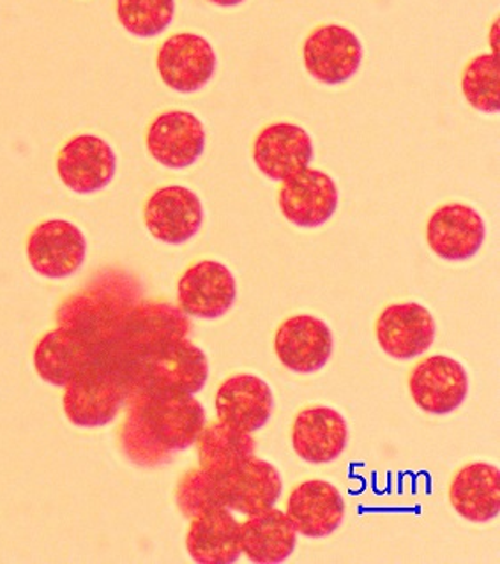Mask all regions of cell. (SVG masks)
Listing matches in <instances>:
<instances>
[{
  "instance_id": "6da1fadb",
  "label": "cell",
  "mask_w": 500,
  "mask_h": 564,
  "mask_svg": "<svg viewBox=\"0 0 500 564\" xmlns=\"http://www.w3.org/2000/svg\"><path fill=\"white\" fill-rule=\"evenodd\" d=\"M131 358L117 340L104 345L95 364L64 386V412L73 425L98 429L116 420L133 393Z\"/></svg>"
},
{
  "instance_id": "7a4b0ae2",
  "label": "cell",
  "mask_w": 500,
  "mask_h": 564,
  "mask_svg": "<svg viewBox=\"0 0 500 564\" xmlns=\"http://www.w3.org/2000/svg\"><path fill=\"white\" fill-rule=\"evenodd\" d=\"M140 288L122 271H105L57 310L58 326L69 327L95 344L117 340L126 314L139 303Z\"/></svg>"
},
{
  "instance_id": "3957f363",
  "label": "cell",
  "mask_w": 500,
  "mask_h": 564,
  "mask_svg": "<svg viewBox=\"0 0 500 564\" xmlns=\"http://www.w3.org/2000/svg\"><path fill=\"white\" fill-rule=\"evenodd\" d=\"M207 379L209 361L204 350L188 338L131 358V381L133 391L139 393L195 394L206 386Z\"/></svg>"
},
{
  "instance_id": "277c9868",
  "label": "cell",
  "mask_w": 500,
  "mask_h": 564,
  "mask_svg": "<svg viewBox=\"0 0 500 564\" xmlns=\"http://www.w3.org/2000/svg\"><path fill=\"white\" fill-rule=\"evenodd\" d=\"M130 409L149 434L171 452H181L197 443L206 426V411L193 394H145L133 391Z\"/></svg>"
},
{
  "instance_id": "5b68a950",
  "label": "cell",
  "mask_w": 500,
  "mask_h": 564,
  "mask_svg": "<svg viewBox=\"0 0 500 564\" xmlns=\"http://www.w3.org/2000/svg\"><path fill=\"white\" fill-rule=\"evenodd\" d=\"M303 58L306 72L326 86H340L359 72L362 45L350 29L320 25L304 41Z\"/></svg>"
},
{
  "instance_id": "8992f818",
  "label": "cell",
  "mask_w": 500,
  "mask_h": 564,
  "mask_svg": "<svg viewBox=\"0 0 500 564\" xmlns=\"http://www.w3.org/2000/svg\"><path fill=\"white\" fill-rule=\"evenodd\" d=\"M215 48L206 37L181 32L161 45L157 52V73L166 87L181 95H192L215 77Z\"/></svg>"
},
{
  "instance_id": "52a82bcc",
  "label": "cell",
  "mask_w": 500,
  "mask_h": 564,
  "mask_svg": "<svg viewBox=\"0 0 500 564\" xmlns=\"http://www.w3.org/2000/svg\"><path fill=\"white\" fill-rule=\"evenodd\" d=\"M409 390L421 411L434 416H446L460 408L467 399L469 377L456 359L430 356L412 368Z\"/></svg>"
},
{
  "instance_id": "ba28073f",
  "label": "cell",
  "mask_w": 500,
  "mask_h": 564,
  "mask_svg": "<svg viewBox=\"0 0 500 564\" xmlns=\"http://www.w3.org/2000/svg\"><path fill=\"white\" fill-rule=\"evenodd\" d=\"M338 188L326 172L304 169L282 181L278 204L282 215L301 229H315L327 224L338 209Z\"/></svg>"
},
{
  "instance_id": "9c48e42d",
  "label": "cell",
  "mask_w": 500,
  "mask_h": 564,
  "mask_svg": "<svg viewBox=\"0 0 500 564\" xmlns=\"http://www.w3.org/2000/svg\"><path fill=\"white\" fill-rule=\"evenodd\" d=\"M86 253L84 234L69 221H43L29 236V262L37 274L50 280L73 276L84 264Z\"/></svg>"
},
{
  "instance_id": "30bf717a",
  "label": "cell",
  "mask_w": 500,
  "mask_h": 564,
  "mask_svg": "<svg viewBox=\"0 0 500 564\" xmlns=\"http://www.w3.org/2000/svg\"><path fill=\"white\" fill-rule=\"evenodd\" d=\"M189 332L192 323L180 306L143 301L126 314L117 341L122 349L137 356L161 345L188 338Z\"/></svg>"
},
{
  "instance_id": "8fae6325",
  "label": "cell",
  "mask_w": 500,
  "mask_h": 564,
  "mask_svg": "<svg viewBox=\"0 0 500 564\" xmlns=\"http://www.w3.org/2000/svg\"><path fill=\"white\" fill-rule=\"evenodd\" d=\"M177 300L188 317H224L237 300L236 278L227 265L202 260L184 271L177 285Z\"/></svg>"
},
{
  "instance_id": "7c38bea8",
  "label": "cell",
  "mask_w": 500,
  "mask_h": 564,
  "mask_svg": "<svg viewBox=\"0 0 500 564\" xmlns=\"http://www.w3.org/2000/svg\"><path fill=\"white\" fill-rule=\"evenodd\" d=\"M117 171L113 149L95 134H78L57 156L58 177L80 195L99 192L112 183Z\"/></svg>"
},
{
  "instance_id": "4fadbf2b",
  "label": "cell",
  "mask_w": 500,
  "mask_h": 564,
  "mask_svg": "<svg viewBox=\"0 0 500 564\" xmlns=\"http://www.w3.org/2000/svg\"><path fill=\"white\" fill-rule=\"evenodd\" d=\"M101 349L104 345L95 344L75 329L61 326L37 341L34 367L43 381L64 388L95 364Z\"/></svg>"
},
{
  "instance_id": "5bb4252c",
  "label": "cell",
  "mask_w": 500,
  "mask_h": 564,
  "mask_svg": "<svg viewBox=\"0 0 500 564\" xmlns=\"http://www.w3.org/2000/svg\"><path fill=\"white\" fill-rule=\"evenodd\" d=\"M143 220L152 238L166 245H183L200 230L204 207L192 189L165 186L149 197Z\"/></svg>"
},
{
  "instance_id": "9a60e30c",
  "label": "cell",
  "mask_w": 500,
  "mask_h": 564,
  "mask_svg": "<svg viewBox=\"0 0 500 564\" xmlns=\"http://www.w3.org/2000/svg\"><path fill=\"white\" fill-rule=\"evenodd\" d=\"M487 238L478 210L465 204H446L426 224V241L435 256L449 262L472 259Z\"/></svg>"
},
{
  "instance_id": "2e32d148",
  "label": "cell",
  "mask_w": 500,
  "mask_h": 564,
  "mask_svg": "<svg viewBox=\"0 0 500 564\" xmlns=\"http://www.w3.org/2000/svg\"><path fill=\"white\" fill-rule=\"evenodd\" d=\"M333 345L329 326L313 315L286 318L274 336L278 359L295 373H315L326 367Z\"/></svg>"
},
{
  "instance_id": "e0dca14e",
  "label": "cell",
  "mask_w": 500,
  "mask_h": 564,
  "mask_svg": "<svg viewBox=\"0 0 500 564\" xmlns=\"http://www.w3.org/2000/svg\"><path fill=\"white\" fill-rule=\"evenodd\" d=\"M148 149L166 169H188L206 149V128L197 116L183 110L161 113L148 131Z\"/></svg>"
},
{
  "instance_id": "ac0fdd59",
  "label": "cell",
  "mask_w": 500,
  "mask_h": 564,
  "mask_svg": "<svg viewBox=\"0 0 500 564\" xmlns=\"http://www.w3.org/2000/svg\"><path fill=\"white\" fill-rule=\"evenodd\" d=\"M377 341L394 359H414L425 355L435 340L434 317L417 303H398L382 310L376 324Z\"/></svg>"
},
{
  "instance_id": "d6986e66",
  "label": "cell",
  "mask_w": 500,
  "mask_h": 564,
  "mask_svg": "<svg viewBox=\"0 0 500 564\" xmlns=\"http://www.w3.org/2000/svg\"><path fill=\"white\" fill-rule=\"evenodd\" d=\"M312 160V137L301 126L289 122L265 126L253 142V162L269 180L282 183L308 169Z\"/></svg>"
},
{
  "instance_id": "ffe728a7",
  "label": "cell",
  "mask_w": 500,
  "mask_h": 564,
  "mask_svg": "<svg viewBox=\"0 0 500 564\" xmlns=\"http://www.w3.org/2000/svg\"><path fill=\"white\" fill-rule=\"evenodd\" d=\"M286 516L303 536L326 538L344 522L345 501L335 485L324 479H309L292 488Z\"/></svg>"
},
{
  "instance_id": "44dd1931",
  "label": "cell",
  "mask_w": 500,
  "mask_h": 564,
  "mask_svg": "<svg viewBox=\"0 0 500 564\" xmlns=\"http://www.w3.org/2000/svg\"><path fill=\"white\" fill-rule=\"evenodd\" d=\"M215 405L219 421L253 434L273 416V391L264 379L239 373L219 386Z\"/></svg>"
},
{
  "instance_id": "7402d4cb",
  "label": "cell",
  "mask_w": 500,
  "mask_h": 564,
  "mask_svg": "<svg viewBox=\"0 0 500 564\" xmlns=\"http://www.w3.org/2000/svg\"><path fill=\"white\" fill-rule=\"evenodd\" d=\"M349 443V426L340 412L326 405H312L295 416L292 444L309 464H329L340 457Z\"/></svg>"
},
{
  "instance_id": "603a6c76",
  "label": "cell",
  "mask_w": 500,
  "mask_h": 564,
  "mask_svg": "<svg viewBox=\"0 0 500 564\" xmlns=\"http://www.w3.org/2000/svg\"><path fill=\"white\" fill-rule=\"evenodd\" d=\"M218 481L224 507L248 517L273 508L283 490L276 467L257 457Z\"/></svg>"
},
{
  "instance_id": "cb8c5ba5",
  "label": "cell",
  "mask_w": 500,
  "mask_h": 564,
  "mask_svg": "<svg viewBox=\"0 0 500 564\" xmlns=\"http://www.w3.org/2000/svg\"><path fill=\"white\" fill-rule=\"evenodd\" d=\"M186 549L197 563H236L242 554L241 524L227 507L202 511L192 519Z\"/></svg>"
},
{
  "instance_id": "d4e9b609",
  "label": "cell",
  "mask_w": 500,
  "mask_h": 564,
  "mask_svg": "<svg viewBox=\"0 0 500 564\" xmlns=\"http://www.w3.org/2000/svg\"><path fill=\"white\" fill-rule=\"evenodd\" d=\"M499 469L487 462L461 467L449 487V501L458 516L485 524L500 513Z\"/></svg>"
},
{
  "instance_id": "484cf974",
  "label": "cell",
  "mask_w": 500,
  "mask_h": 564,
  "mask_svg": "<svg viewBox=\"0 0 500 564\" xmlns=\"http://www.w3.org/2000/svg\"><path fill=\"white\" fill-rule=\"evenodd\" d=\"M297 531L285 511L269 508L241 524L242 554L251 563H283L294 554Z\"/></svg>"
},
{
  "instance_id": "4316f807",
  "label": "cell",
  "mask_w": 500,
  "mask_h": 564,
  "mask_svg": "<svg viewBox=\"0 0 500 564\" xmlns=\"http://www.w3.org/2000/svg\"><path fill=\"white\" fill-rule=\"evenodd\" d=\"M195 444L200 469L215 479L227 478L251 457H256L257 443L253 435L227 425L224 421H213L204 426Z\"/></svg>"
},
{
  "instance_id": "83f0119b",
  "label": "cell",
  "mask_w": 500,
  "mask_h": 564,
  "mask_svg": "<svg viewBox=\"0 0 500 564\" xmlns=\"http://www.w3.org/2000/svg\"><path fill=\"white\" fill-rule=\"evenodd\" d=\"M499 58L496 54H481L465 66L461 90L470 107L482 113L500 110Z\"/></svg>"
},
{
  "instance_id": "f1b7e54d",
  "label": "cell",
  "mask_w": 500,
  "mask_h": 564,
  "mask_svg": "<svg viewBox=\"0 0 500 564\" xmlns=\"http://www.w3.org/2000/svg\"><path fill=\"white\" fill-rule=\"evenodd\" d=\"M117 19L137 37H156L171 28L175 0H117Z\"/></svg>"
},
{
  "instance_id": "f546056e",
  "label": "cell",
  "mask_w": 500,
  "mask_h": 564,
  "mask_svg": "<svg viewBox=\"0 0 500 564\" xmlns=\"http://www.w3.org/2000/svg\"><path fill=\"white\" fill-rule=\"evenodd\" d=\"M121 446L137 466L157 467L172 460L171 449L161 446L149 434L133 409H128V417L121 429Z\"/></svg>"
},
{
  "instance_id": "4dcf8cb0",
  "label": "cell",
  "mask_w": 500,
  "mask_h": 564,
  "mask_svg": "<svg viewBox=\"0 0 500 564\" xmlns=\"http://www.w3.org/2000/svg\"><path fill=\"white\" fill-rule=\"evenodd\" d=\"M175 499L186 519H193L209 508L224 507L218 479L202 469L189 470L181 478L175 490Z\"/></svg>"
},
{
  "instance_id": "1f68e13d",
  "label": "cell",
  "mask_w": 500,
  "mask_h": 564,
  "mask_svg": "<svg viewBox=\"0 0 500 564\" xmlns=\"http://www.w3.org/2000/svg\"><path fill=\"white\" fill-rule=\"evenodd\" d=\"M210 4L219 6V8H233L244 2V0H209Z\"/></svg>"
}]
</instances>
